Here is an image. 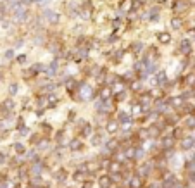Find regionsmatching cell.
<instances>
[{"label":"cell","instance_id":"1","mask_svg":"<svg viewBox=\"0 0 195 188\" xmlns=\"http://www.w3.org/2000/svg\"><path fill=\"white\" fill-rule=\"evenodd\" d=\"M43 14H45V17H49L50 22H57V21H59V14H55V12H52V11H45Z\"/></svg>","mask_w":195,"mask_h":188},{"label":"cell","instance_id":"2","mask_svg":"<svg viewBox=\"0 0 195 188\" xmlns=\"http://www.w3.org/2000/svg\"><path fill=\"white\" fill-rule=\"evenodd\" d=\"M159 41H161V43H169V41H171V35L169 33H161L159 35Z\"/></svg>","mask_w":195,"mask_h":188},{"label":"cell","instance_id":"3","mask_svg":"<svg viewBox=\"0 0 195 188\" xmlns=\"http://www.w3.org/2000/svg\"><path fill=\"white\" fill-rule=\"evenodd\" d=\"M190 50H192V48H190V43L185 40L183 43H181V52H183V54H190Z\"/></svg>","mask_w":195,"mask_h":188},{"label":"cell","instance_id":"4","mask_svg":"<svg viewBox=\"0 0 195 188\" xmlns=\"http://www.w3.org/2000/svg\"><path fill=\"white\" fill-rule=\"evenodd\" d=\"M171 24H173V28H180V26H181V21H180V19H173V21H171Z\"/></svg>","mask_w":195,"mask_h":188},{"label":"cell","instance_id":"5","mask_svg":"<svg viewBox=\"0 0 195 188\" xmlns=\"http://www.w3.org/2000/svg\"><path fill=\"white\" fill-rule=\"evenodd\" d=\"M109 95H111V90H109V88H104V90H102V97H104V99H107Z\"/></svg>","mask_w":195,"mask_h":188},{"label":"cell","instance_id":"6","mask_svg":"<svg viewBox=\"0 0 195 188\" xmlns=\"http://www.w3.org/2000/svg\"><path fill=\"white\" fill-rule=\"evenodd\" d=\"M155 2H157V4H161V2H166V0H155Z\"/></svg>","mask_w":195,"mask_h":188}]
</instances>
